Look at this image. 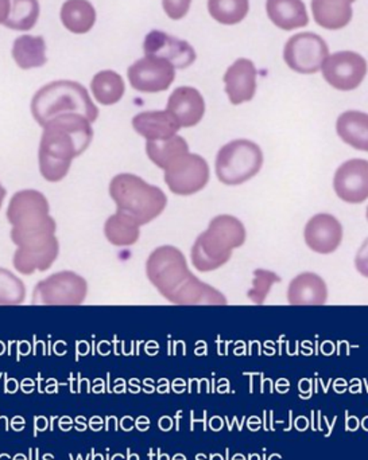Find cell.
<instances>
[{"instance_id":"7c38bea8","label":"cell","mask_w":368,"mask_h":460,"mask_svg":"<svg viewBox=\"0 0 368 460\" xmlns=\"http://www.w3.org/2000/svg\"><path fill=\"white\" fill-rule=\"evenodd\" d=\"M130 84L143 93H158L170 88L175 78V67L156 57H145L129 67Z\"/></svg>"},{"instance_id":"5bb4252c","label":"cell","mask_w":368,"mask_h":460,"mask_svg":"<svg viewBox=\"0 0 368 460\" xmlns=\"http://www.w3.org/2000/svg\"><path fill=\"white\" fill-rule=\"evenodd\" d=\"M334 188L348 204H362L368 199V161L351 159L337 170Z\"/></svg>"},{"instance_id":"d6986e66","label":"cell","mask_w":368,"mask_h":460,"mask_svg":"<svg viewBox=\"0 0 368 460\" xmlns=\"http://www.w3.org/2000/svg\"><path fill=\"white\" fill-rule=\"evenodd\" d=\"M288 300L292 305H326L328 300L326 281L316 273H301L289 284Z\"/></svg>"},{"instance_id":"44dd1931","label":"cell","mask_w":368,"mask_h":460,"mask_svg":"<svg viewBox=\"0 0 368 460\" xmlns=\"http://www.w3.org/2000/svg\"><path fill=\"white\" fill-rule=\"evenodd\" d=\"M356 0H312L316 23L327 30L345 29L353 19Z\"/></svg>"},{"instance_id":"7a4b0ae2","label":"cell","mask_w":368,"mask_h":460,"mask_svg":"<svg viewBox=\"0 0 368 460\" xmlns=\"http://www.w3.org/2000/svg\"><path fill=\"white\" fill-rule=\"evenodd\" d=\"M146 273L159 294L175 305H227L220 291L202 283L189 270L185 256L175 246L157 248L146 262Z\"/></svg>"},{"instance_id":"f546056e","label":"cell","mask_w":368,"mask_h":460,"mask_svg":"<svg viewBox=\"0 0 368 460\" xmlns=\"http://www.w3.org/2000/svg\"><path fill=\"white\" fill-rule=\"evenodd\" d=\"M26 297V287L10 270L0 268V305H22Z\"/></svg>"},{"instance_id":"cb8c5ba5","label":"cell","mask_w":368,"mask_h":460,"mask_svg":"<svg viewBox=\"0 0 368 460\" xmlns=\"http://www.w3.org/2000/svg\"><path fill=\"white\" fill-rule=\"evenodd\" d=\"M146 154L148 159L153 162L159 169L167 170L172 164H175L178 159L188 155L189 146L183 137H170L166 140H157V142H148L146 145Z\"/></svg>"},{"instance_id":"f1b7e54d","label":"cell","mask_w":368,"mask_h":460,"mask_svg":"<svg viewBox=\"0 0 368 460\" xmlns=\"http://www.w3.org/2000/svg\"><path fill=\"white\" fill-rule=\"evenodd\" d=\"M250 10L248 0H208V11L216 22L227 26L240 23Z\"/></svg>"},{"instance_id":"52a82bcc","label":"cell","mask_w":368,"mask_h":460,"mask_svg":"<svg viewBox=\"0 0 368 460\" xmlns=\"http://www.w3.org/2000/svg\"><path fill=\"white\" fill-rule=\"evenodd\" d=\"M264 166V153L247 139L229 142L216 156V175L224 185L238 186L256 177Z\"/></svg>"},{"instance_id":"e575fe53","label":"cell","mask_w":368,"mask_h":460,"mask_svg":"<svg viewBox=\"0 0 368 460\" xmlns=\"http://www.w3.org/2000/svg\"><path fill=\"white\" fill-rule=\"evenodd\" d=\"M5 189L3 188L2 183H0V208H2L3 201H4L5 199Z\"/></svg>"},{"instance_id":"9a60e30c","label":"cell","mask_w":368,"mask_h":460,"mask_svg":"<svg viewBox=\"0 0 368 460\" xmlns=\"http://www.w3.org/2000/svg\"><path fill=\"white\" fill-rule=\"evenodd\" d=\"M305 243L320 254L334 253L343 240V226L337 217L331 215L315 216L305 226Z\"/></svg>"},{"instance_id":"4dcf8cb0","label":"cell","mask_w":368,"mask_h":460,"mask_svg":"<svg viewBox=\"0 0 368 460\" xmlns=\"http://www.w3.org/2000/svg\"><path fill=\"white\" fill-rule=\"evenodd\" d=\"M256 281L258 283L264 284V286H259V284H256V288L254 291H250V299H253L254 302L261 305L264 302L265 297H266L267 292H269L270 287H272L273 283L275 281H281V279L278 278L277 275H274L273 272H269V270H258L256 272Z\"/></svg>"},{"instance_id":"ba28073f","label":"cell","mask_w":368,"mask_h":460,"mask_svg":"<svg viewBox=\"0 0 368 460\" xmlns=\"http://www.w3.org/2000/svg\"><path fill=\"white\" fill-rule=\"evenodd\" d=\"M88 294L85 279L64 270L40 281L32 292V305H80Z\"/></svg>"},{"instance_id":"8fae6325","label":"cell","mask_w":368,"mask_h":460,"mask_svg":"<svg viewBox=\"0 0 368 460\" xmlns=\"http://www.w3.org/2000/svg\"><path fill=\"white\" fill-rule=\"evenodd\" d=\"M324 78L339 91H354L364 83L367 75V61L355 51L332 54L323 64Z\"/></svg>"},{"instance_id":"4316f807","label":"cell","mask_w":368,"mask_h":460,"mask_svg":"<svg viewBox=\"0 0 368 460\" xmlns=\"http://www.w3.org/2000/svg\"><path fill=\"white\" fill-rule=\"evenodd\" d=\"M105 237L112 245H134L139 238V226L123 213H116L108 218L104 226Z\"/></svg>"},{"instance_id":"ffe728a7","label":"cell","mask_w":368,"mask_h":460,"mask_svg":"<svg viewBox=\"0 0 368 460\" xmlns=\"http://www.w3.org/2000/svg\"><path fill=\"white\" fill-rule=\"evenodd\" d=\"M266 10L270 21L285 31L301 29L310 23L302 0H267Z\"/></svg>"},{"instance_id":"7402d4cb","label":"cell","mask_w":368,"mask_h":460,"mask_svg":"<svg viewBox=\"0 0 368 460\" xmlns=\"http://www.w3.org/2000/svg\"><path fill=\"white\" fill-rule=\"evenodd\" d=\"M337 135L343 142L359 151L368 153V115L359 111H348L339 116Z\"/></svg>"},{"instance_id":"836d02e7","label":"cell","mask_w":368,"mask_h":460,"mask_svg":"<svg viewBox=\"0 0 368 460\" xmlns=\"http://www.w3.org/2000/svg\"><path fill=\"white\" fill-rule=\"evenodd\" d=\"M10 0H0V24H4L10 15Z\"/></svg>"},{"instance_id":"6da1fadb","label":"cell","mask_w":368,"mask_h":460,"mask_svg":"<svg viewBox=\"0 0 368 460\" xmlns=\"http://www.w3.org/2000/svg\"><path fill=\"white\" fill-rule=\"evenodd\" d=\"M49 212L48 199L40 191H19L11 199L7 220L13 226L11 240L18 246L13 262L19 273L48 270L58 256L56 221Z\"/></svg>"},{"instance_id":"603a6c76","label":"cell","mask_w":368,"mask_h":460,"mask_svg":"<svg viewBox=\"0 0 368 460\" xmlns=\"http://www.w3.org/2000/svg\"><path fill=\"white\" fill-rule=\"evenodd\" d=\"M62 24L73 34H85L91 31L96 22V11L88 0H67L62 4Z\"/></svg>"},{"instance_id":"3957f363","label":"cell","mask_w":368,"mask_h":460,"mask_svg":"<svg viewBox=\"0 0 368 460\" xmlns=\"http://www.w3.org/2000/svg\"><path fill=\"white\" fill-rule=\"evenodd\" d=\"M94 129L84 116L62 115L43 127L38 162L42 177L49 182H59L67 177L72 161L91 145Z\"/></svg>"},{"instance_id":"1f68e13d","label":"cell","mask_w":368,"mask_h":460,"mask_svg":"<svg viewBox=\"0 0 368 460\" xmlns=\"http://www.w3.org/2000/svg\"><path fill=\"white\" fill-rule=\"evenodd\" d=\"M192 0H162L165 13L173 21H180L188 13Z\"/></svg>"},{"instance_id":"e0dca14e","label":"cell","mask_w":368,"mask_h":460,"mask_svg":"<svg viewBox=\"0 0 368 460\" xmlns=\"http://www.w3.org/2000/svg\"><path fill=\"white\" fill-rule=\"evenodd\" d=\"M166 111L177 119L181 128L197 126L204 118V97L192 86H180L170 94Z\"/></svg>"},{"instance_id":"8992f818","label":"cell","mask_w":368,"mask_h":460,"mask_svg":"<svg viewBox=\"0 0 368 460\" xmlns=\"http://www.w3.org/2000/svg\"><path fill=\"white\" fill-rule=\"evenodd\" d=\"M110 196L118 212L142 226L162 215L167 205L166 194L142 178L132 174H119L111 181Z\"/></svg>"},{"instance_id":"9c48e42d","label":"cell","mask_w":368,"mask_h":460,"mask_svg":"<svg viewBox=\"0 0 368 460\" xmlns=\"http://www.w3.org/2000/svg\"><path fill=\"white\" fill-rule=\"evenodd\" d=\"M329 57L326 40L315 32H300L286 42L283 59L300 75H315Z\"/></svg>"},{"instance_id":"5b68a950","label":"cell","mask_w":368,"mask_h":460,"mask_svg":"<svg viewBox=\"0 0 368 460\" xmlns=\"http://www.w3.org/2000/svg\"><path fill=\"white\" fill-rule=\"evenodd\" d=\"M246 229L234 216H218L197 237L192 248V262L199 272H211L229 261L232 251L245 243Z\"/></svg>"},{"instance_id":"d4e9b609","label":"cell","mask_w":368,"mask_h":460,"mask_svg":"<svg viewBox=\"0 0 368 460\" xmlns=\"http://www.w3.org/2000/svg\"><path fill=\"white\" fill-rule=\"evenodd\" d=\"M13 57L21 69L29 70L46 64V43L42 37L22 35L13 46Z\"/></svg>"},{"instance_id":"30bf717a","label":"cell","mask_w":368,"mask_h":460,"mask_svg":"<svg viewBox=\"0 0 368 460\" xmlns=\"http://www.w3.org/2000/svg\"><path fill=\"white\" fill-rule=\"evenodd\" d=\"M165 182L177 196L199 193L210 182V166L196 154H188L165 170Z\"/></svg>"},{"instance_id":"83f0119b","label":"cell","mask_w":368,"mask_h":460,"mask_svg":"<svg viewBox=\"0 0 368 460\" xmlns=\"http://www.w3.org/2000/svg\"><path fill=\"white\" fill-rule=\"evenodd\" d=\"M10 15L4 26L16 31H29L40 18L38 0H10Z\"/></svg>"},{"instance_id":"ac0fdd59","label":"cell","mask_w":368,"mask_h":460,"mask_svg":"<svg viewBox=\"0 0 368 460\" xmlns=\"http://www.w3.org/2000/svg\"><path fill=\"white\" fill-rule=\"evenodd\" d=\"M135 131L148 142L166 140L175 137L181 126L169 111H151L142 112L132 119Z\"/></svg>"},{"instance_id":"277c9868","label":"cell","mask_w":368,"mask_h":460,"mask_svg":"<svg viewBox=\"0 0 368 460\" xmlns=\"http://www.w3.org/2000/svg\"><path fill=\"white\" fill-rule=\"evenodd\" d=\"M31 113L40 127L62 115L84 116L89 123L99 118V110L89 97L88 91L76 81H53L42 86L32 97Z\"/></svg>"},{"instance_id":"484cf974","label":"cell","mask_w":368,"mask_h":460,"mask_svg":"<svg viewBox=\"0 0 368 460\" xmlns=\"http://www.w3.org/2000/svg\"><path fill=\"white\" fill-rule=\"evenodd\" d=\"M92 93L96 102L103 105H113L124 96L126 85L123 78L112 70H103L94 75L91 83Z\"/></svg>"},{"instance_id":"2e32d148","label":"cell","mask_w":368,"mask_h":460,"mask_svg":"<svg viewBox=\"0 0 368 460\" xmlns=\"http://www.w3.org/2000/svg\"><path fill=\"white\" fill-rule=\"evenodd\" d=\"M256 65L247 58H239L229 67L224 75L227 96L234 105L251 102L256 92Z\"/></svg>"},{"instance_id":"d590c367","label":"cell","mask_w":368,"mask_h":460,"mask_svg":"<svg viewBox=\"0 0 368 460\" xmlns=\"http://www.w3.org/2000/svg\"><path fill=\"white\" fill-rule=\"evenodd\" d=\"M367 220H368V208H367Z\"/></svg>"},{"instance_id":"d6a6232c","label":"cell","mask_w":368,"mask_h":460,"mask_svg":"<svg viewBox=\"0 0 368 460\" xmlns=\"http://www.w3.org/2000/svg\"><path fill=\"white\" fill-rule=\"evenodd\" d=\"M355 265L358 272L364 278H368V238L356 253Z\"/></svg>"},{"instance_id":"4fadbf2b","label":"cell","mask_w":368,"mask_h":460,"mask_svg":"<svg viewBox=\"0 0 368 460\" xmlns=\"http://www.w3.org/2000/svg\"><path fill=\"white\" fill-rule=\"evenodd\" d=\"M146 57H156L170 62L175 69H186L196 61V51L186 40L153 30L143 43Z\"/></svg>"}]
</instances>
